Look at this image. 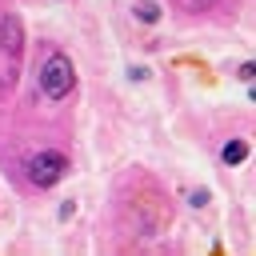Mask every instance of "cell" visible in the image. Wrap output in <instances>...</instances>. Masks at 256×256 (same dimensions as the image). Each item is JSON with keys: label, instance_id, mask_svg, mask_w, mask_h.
<instances>
[{"label": "cell", "instance_id": "cell-2", "mask_svg": "<svg viewBox=\"0 0 256 256\" xmlns=\"http://www.w3.org/2000/svg\"><path fill=\"white\" fill-rule=\"evenodd\" d=\"M64 172H68V156H64V152H36V156L28 160V180H32L36 188H52Z\"/></svg>", "mask_w": 256, "mask_h": 256}, {"label": "cell", "instance_id": "cell-3", "mask_svg": "<svg viewBox=\"0 0 256 256\" xmlns=\"http://www.w3.org/2000/svg\"><path fill=\"white\" fill-rule=\"evenodd\" d=\"M0 48L12 60L24 52V28H20V16L16 12H0Z\"/></svg>", "mask_w": 256, "mask_h": 256}, {"label": "cell", "instance_id": "cell-5", "mask_svg": "<svg viewBox=\"0 0 256 256\" xmlns=\"http://www.w3.org/2000/svg\"><path fill=\"white\" fill-rule=\"evenodd\" d=\"M132 12H136L144 24H156V20H160V8H156V0H136V4H132Z\"/></svg>", "mask_w": 256, "mask_h": 256}, {"label": "cell", "instance_id": "cell-4", "mask_svg": "<svg viewBox=\"0 0 256 256\" xmlns=\"http://www.w3.org/2000/svg\"><path fill=\"white\" fill-rule=\"evenodd\" d=\"M220 156H224V164H240V160L248 156V144H244V140H228Z\"/></svg>", "mask_w": 256, "mask_h": 256}, {"label": "cell", "instance_id": "cell-6", "mask_svg": "<svg viewBox=\"0 0 256 256\" xmlns=\"http://www.w3.org/2000/svg\"><path fill=\"white\" fill-rule=\"evenodd\" d=\"M184 4H188L192 12H208V8H216L220 0H184Z\"/></svg>", "mask_w": 256, "mask_h": 256}, {"label": "cell", "instance_id": "cell-1", "mask_svg": "<svg viewBox=\"0 0 256 256\" xmlns=\"http://www.w3.org/2000/svg\"><path fill=\"white\" fill-rule=\"evenodd\" d=\"M72 84H76L72 60H68L64 52H48V60H44V68H40V88H44V96H48V100H64V96L72 92Z\"/></svg>", "mask_w": 256, "mask_h": 256}]
</instances>
